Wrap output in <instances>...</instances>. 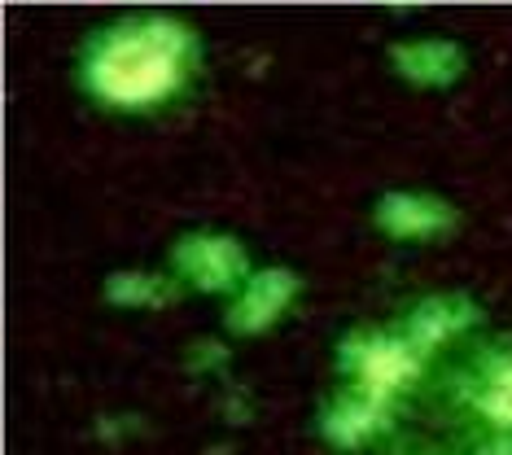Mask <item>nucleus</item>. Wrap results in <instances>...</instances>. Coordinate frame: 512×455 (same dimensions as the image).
<instances>
[{
  "label": "nucleus",
  "mask_w": 512,
  "mask_h": 455,
  "mask_svg": "<svg viewBox=\"0 0 512 455\" xmlns=\"http://www.w3.org/2000/svg\"><path fill=\"white\" fill-rule=\"evenodd\" d=\"M477 407H482V416L495 420V425H512V385L486 381V390H482V399H477Z\"/></svg>",
  "instance_id": "nucleus-10"
},
{
  "label": "nucleus",
  "mask_w": 512,
  "mask_h": 455,
  "mask_svg": "<svg viewBox=\"0 0 512 455\" xmlns=\"http://www.w3.org/2000/svg\"><path fill=\"white\" fill-rule=\"evenodd\" d=\"M381 420H386V403L359 390L355 399L333 403L329 412H324L320 429H324V438H329L333 447H359L372 429H381Z\"/></svg>",
  "instance_id": "nucleus-8"
},
{
  "label": "nucleus",
  "mask_w": 512,
  "mask_h": 455,
  "mask_svg": "<svg viewBox=\"0 0 512 455\" xmlns=\"http://www.w3.org/2000/svg\"><path fill=\"white\" fill-rule=\"evenodd\" d=\"M346 355L355 359L359 390L381 403H386L399 385L416 381V372H421V350L407 342V337H364V342L346 346Z\"/></svg>",
  "instance_id": "nucleus-4"
},
{
  "label": "nucleus",
  "mask_w": 512,
  "mask_h": 455,
  "mask_svg": "<svg viewBox=\"0 0 512 455\" xmlns=\"http://www.w3.org/2000/svg\"><path fill=\"white\" fill-rule=\"evenodd\" d=\"M189 31L171 18L119 22L92 44L84 79L110 105H154L180 84Z\"/></svg>",
  "instance_id": "nucleus-1"
},
{
  "label": "nucleus",
  "mask_w": 512,
  "mask_h": 455,
  "mask_svg": "<svg viewBox=\"0 0 512 455\" xmlns=\"http://www.w3.org/2000/svg\"><path fill=\"white\" fill-rule=\"evenodd\" d=\"M106 298L114 307H158L162 298H171V289L162 285L154 272H114L106 280Z\"/></svg>",
  "instance_id": "nucleus-9"
},
{
  "label": "nucleus",
  "mask_w": 512,
  "mask_h": 455,
  "mask_svg": "<svg viewBox=\"0 0 512 455\" xmlns=\"http://www.w3.org/2000/svg\"><path fill=\"white\" fill-rule=\"evenodd\" d=\"M298 289H302L298 272H289V267H263V272H254L246 285H241V294L228 307L224 324L241 337L272 329V324L289 311V302L298 298Z\"/></svg>",
  "instance_id": "nucleus-3"
},
{
  "label": "nucleus",
  "mask_w": 512,
  "mask_h": 455,
  "mask_svg": "<svg viewBox=\"0 0 512 455\" xmlns=\"http://www.w3.org/2000/svg\"><path fill=\"white\" fill-rule=\"evenodd\" d=\"M171 263L202 294H224V289H237V280H250L246 245L228 232H184L171 250Z\"/></svg>",
  "instance_id": "nucleus-2"
},
{
  "label": "nucleus",
  "mask_w": 512,
  "mask_h": 455,
  "mask_svg": "<svg viewBox=\"0 0 512 455\" xmlns=\"http://www.w3.org/2000/svg\"><path fill=\"white\" fill-rule=\"evenodd\" d=\"M491 381H495V385H512V359H504V364H495Z\"/></svg>",
  "instance_id": "nucleus-11"
},
{
  "label": "nucleus",
  "mask_w": 512,
  "mask_h": 455,
  "mask_svg": "<svg viewBox=\"0 0 512 455\" xmlns=\"http://www.w3.org/2000/svg\"><path fill=\"white\" fill-rule=\"evenodd\" d=\"M394 70L416 88H451L464 75V49L451 40H412L390 49Z\"/></svg>",
  "instance_id": "nucleus-6"
},
{
  "label": "nucleus",
  "mask_w": 512,
  "mask_h": 455,
  "mask_svg": "<svg viewBox=\"0 0 512 455\" xmlns=\"http://www.w3.org/2000/svg\"><path fill=\"white\" fill-rule=\"evenodd\" d=\"M377 228L394 241H429L456 228V206L442 202L438 193H386L372 210Z\"/></svg>",
  "instance_id": "nucleus-5"
},
{
  "label": "nucleus",
  "mask_w": 512,
  "mask_h": 455,
  "mask_svg": "<svg viewBox=\"0 0 512 455\" xmlns=\"http://www.w3.org/2000/svg\"><path fill=\"white\" fill-rule=\"evenodd\" d=\"M473 320H477V307L469 298H425L421 307L412 311V320H407V342L425 355V350H434L442 337L469 329Z\"/></svg>",
  "instance_id": "nucleus-7"
}]
</instances>
